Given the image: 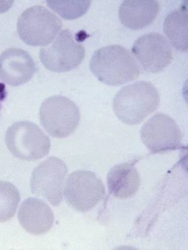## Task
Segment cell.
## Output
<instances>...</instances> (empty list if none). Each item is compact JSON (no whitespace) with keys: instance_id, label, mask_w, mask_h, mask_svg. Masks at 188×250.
<instances>
[{"instance_id":"12","label":"cell","mask_w":188,"mask_h":250,"mask_svg":"<svg viewBox=\"0 0 188 250\" xmlns=\"http://www.w3.org/2000/svg\"><path fill=\"white\" fill-rule=\"evenodd\" d=\"M18 220L28 233L40 235L50 230L54 223V215L43 200L29 198L22 203Z\"/></svg>"},{"instance_id":"16","label":"cell","mask_w":188,"mask_h":250,"mask_svg":"<svg viewBox=\"0 0 188 250\" xmlns=\"http://www.w3.org/2000/svg\"><path fill=\"white\" fill-rule=\"evenodd\" d=\"M20 201L17 188L10 182L0 181V223L7 222L15 216Z\"/></svg>"},{"instance_id":"10","label":"cell","mask_w":188,"mask_h":250,"mask_svg":"<svg viewBox=\"0 0 188 250\" xmlns=\"http://www.w3.org/2000/svg\"><path fill=\"white\" fill-rule=\"evenodd\" d=\"M132 51L142 68L148 73L161 72L173 60L171 44L159 33H148L138 38Z\"/></svg>"},{"instance_id":"17","label":"cell","mask_w":188,"mask_h":250,"mask_svg":"<svg viewBox=\"0 0 188 250\" xmlns=\"http://www.w3.org/2000/svg\"><path fill=\"white\" fill-rule=\"evenodd\" d=\"M91 1H47V5L63 19L74 20L86 14Z\"/></svg>"},{"instance_id":"11","label":"cell","mask_w":188,"mask_h":250,"mask_svg":"<svg viewBox=\"0 0 188 250\" xmlns=\"http://www.w3.org/2000/svg\"><path fill=\"white\" fill-rule=\"evenodd\" d=\"M37 70L34 60L22 49L11 48L0 55V79L12 86L23 85Z\"/></svg>"},{"instance_id":"18","label":"cell","mask_w":188,"mask_h":250,"mask_svg":"<svg viewBox=\"0 0 188 250\" xmlns=\"http://www.w3.org/2000/svg\"><path fill=\"white\" fill-rule=\"evenodd\" d=\"M13 1H1L0 3V13L6 12L12 6Z\"/></svg>"},{"instance_id":"3","label":"cell","mask_w":188,"mask_h":250,"mask_svg":"<svg viewBox=\"0 0 188 250\" xmlns=\"http://www.w3.org/2000/svg\"><path fill=\"white\" fill-rule=\"evenodd\" d=\"M5 143L13 156L27 162L42 159L51 148L49 138L37 124L28 121L17 122L9 127Z\"/></svg>"},{"instance_id":"1","label":"cell","mask_w":188,"mask_h":250,"mask_svg":"<svg viewBox=\"0 0 188 250\" xmlns=\"http://www.w3.org/2000/svg\"><path fill=\"white\" fill-rule=\"evenodd\" d=\"M89 67L100 82L120 86L138 79L140 68L132 53L120 45L102 47L94 53Z\"/></svg>"},{"instance_id":"8","label":"cell","mask_w":188,"mask_h":250,"mask_svg":"<svg viewBox=\"0 0 188 250\" xmlns=\"http://www.w3.org/2000/svg\"><path fill=\"white\" fill-rule=\"evenodd\" d=\"M86 55L82 44L75 42L69 30H64L50 46L40 51V61L47 70L57 73L68 72L82 63Z\"/></svg>"},{"instance_id":"7","label":"cell","mask_w":188,"mask_h":250,"mask_svg":"<svg viewBox=\"0 0 188 250\" xmlns=\"http://www.w3.org/2000/svg\"><path fill=\"white\" fill-rule=\"evenodd\" d=\"M64 190L67 204L80 212L93 209L106 194L102 181L94 172L86 170L71 173L67 178Z\"/></svg>"},{"instance_id":"2","label":"cell","mask_w":188,"mask_h":250,"mask_svg":"<svg viewBox=\"0 0 188 250\" xmlns=\"http://www.w3.org/2000/svg\"><path fill=\"white\" fill-rule=\"evenodd\" d=\"M160 95L149 82H138L123 87L116 94L113 109L116 117L125 124L135 125L158 108Z\"/></svg>"},{"instance_id":"15","label":"cell","mask_w":188,"mask_h":250,"mask_svg":"<svg viewBox=\"0 0 188 250\" xmlns=\"http://www.w3.org/2000/svg\"><path fill=\"white\" fill-rule=\"evenodd\" d=\"M164 31L172 45L180 51L187 53L188 4H181L180 8L172 11L165 18Z\"/></svg>"},{"instance_id":"19","label":"cell","mask_w":188,"mask_h":250,"mask_svg":"<svg viewBox=\"0 0 188 250\" xmlns=\"http://www.w3.org/2000/svg\"><path fill=\"white\" fill-rule=\"evenodd\" d=\"M6 96L5 85H4V84L0 83V106H1V103L4 101V98H6Z\"/></svg>"},{"instance_id":"9","label":"cell","mask_w":188,"mask_h":250,"mask_svg":"<svg viewBox=\"0 0 188 250\" xmlns=\"http://www.w3.org/2000/svg\"><path fill=\"white\" fill-rule=\"evenodd\" d=\"M141 137L151 153H159L180 148L183 136L175 120L158 113L143 125Z\"/></svg>"},{"instance_id":"5","label":"cell","mask_w":188,"mask_h":250,"mask_svg":"<svg viewBox=\"0 0 188 250\" xmlns=\"http://www.w3.org/2000/svg\"><path fill=\"white\" fill-rule=\"evenodd\" d=\"M40 122L51 137L64 138L75 132L80 121L79 108L68 98L57 95L42 103Z\"/></svg>"},{"instance_id":"13","label":"cell","mask_w":188,"mask_h":250,"mask_svg":"<svg viewBox=\"0 0 188 250\" xmlns=\"http://www.w3.org/2000/svg\"><path fill=\"white\" fill-rule=\"evenodd\" d=\"M159 12L158 1H124L118 10V17L127 28L137 30L153 23Z\"/></svg>"},{"instance_id":"4","label":"cell","mask_w":188,"mask_h":250,"mask_svg":"<svg viewBox=\"0 0 188 250\" xmlns=\"http://www.w3.org/2000/svg\"><path fill=\"white\" fill-rule=\"evenodd\" d=\"M62 20L43 6H34L20 16L17 30L20 39L28 45L47 46L59 34Z\"/></svg>"},{"instance_id":"6","label":"cell","mask_w":188,"mask_h":250,"mask_svg":"<svg viewBox=\"0 0 188 250\" xmlns=\"http://www.w3.org/2000/svg\"><path fill=\"white\" fill-rule=\"evenodd\" d=\"M68 173L66 163L51 156L33 169L30 178L31 193L48 201L53 207L61 203L66 178Z\"/></svg>"},{"instance_id":"14","label":"cell","mask_w":188,"mask_h":250,"mask_svg":"<svg viewBox=\"0 0 188 250\" xmlns=\"http://www.w3.org/2000/svg\"><path fill=\"white\" fill-rule=\"evenodd\" d=\"M112 195L120 199L132 197L140 189L141 178L133 164L123 163L112 168L107 177Z\"/></svg>"}]
</instances>
